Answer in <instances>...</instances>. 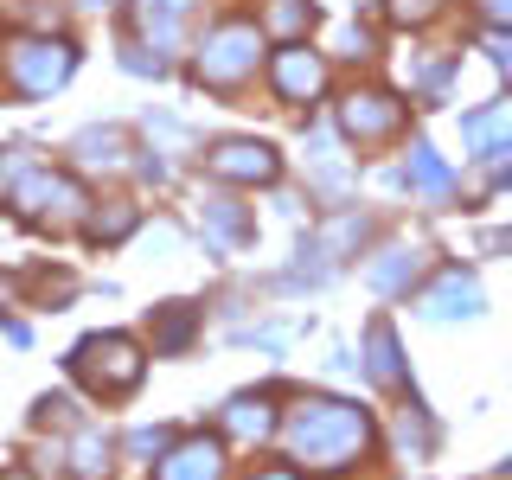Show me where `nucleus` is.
Instances as JSON below:
<instances>
[{"label":"nucleus","mask_w":512,"mask_h":480,"mask_svg":"<svg viewBox=\"0 0 512 480\" xmlns=\"http://www.w3.org/2000/svg\"><path fill=\"white\" fill-rule=\"evenodd\" d=\"M269 77H276L282 103H314V96L327 90V64H320L308 45H282L276 64H269Z\"/></svg>","instance_id":"8"},{"label":"nucleus","mask_w":512,"mask_h":480,"mask_svg":"<svg viewBox=\"0 0 512 480\" xmlns=\"http://www.w3.org/2000/svg\"><path fill=\"white\" fill-rule=\"evenodd\" d=\"M436 7H442V0H391V20H404V26H423Z\"/></svg>","instance_id":"23"},{"label":"nucleus","mask_w":512,"mask_h":480,"mask_svg":"<svg viewBox=\"0 0 512 480\" xmlns=\"http://www.w3.org/2000/svg\"><path fill=\"white\" fill-rule=\"evenodd\" d=\"M205 167L218 173V180H231V186H269L282 173V160L269 141H218L212 154H205Z\"/></svg>","instance_id":"7"},{"label":"nucleus","mask_w":512,"mask_h":480,"mask_svg":"<svg viewBox=\"0 0 512 480\" xmlns=\"http://www.w3.org/2000/svg\"><path fill=\"white\" fill-rule=\"evenodd\" d=\"M148 372V359H141V346L128 340V333H90L84 346L71 352V378L84 384L90 397H128Z\"/></svg>","instance_id":"2"},{"label":"nucleus","mask_w":512,"mask_h":480,"mask_svg":"<svg viewBox=\"0 0 512 480\" xmlns=\"http://www.w3.org/2000/svg\"><path fill=\"white\" fill-rule=\"evenodd\" d=\"M212 231H218V237H231V244H237V237H250V218L237 212L231 199H218V205H212Z\"/></svg>","instance_id":"21"},{"label":"nucleus","mask_w":512,"mask_h":480,"mask_svg":"<svg viewBox=\"0 0 512 480\" xmlns=\"http://www.w3.org/2000/svg\"><path fill=\"white\" fill-rule=\"evenodd\" d=\"M269 429H276V416H269V397H237V404L224 410V436H237V442H263Z\"/></svg>","instance_id":"12"},{"label":"nucleus","mask_w":512,"mask_h":480,"mask_svg":"<svg viewBox=\"0 0 512 480\" xmlns=\"http://www.w3.org/2000/svg\"><path fill=\"white\" fill-rule=\"evenodd\" d=\"M410 173H416V180H423L429 192H436V199L448 192V167L436 160V148H429V141H416V148H410Z\"/></svg>","instance_id":"20"},{"label":"nucleus","mask_w":512,"mask_h":480,"mask_svg":"<svg viewBox=\"0 0 512 480\" xmlns=\"http://www.w3.org/2000/svg\"><path fill=\"white\" fill-rule=\"evenodd\" d=\"M71 148H77L84 167H122V135H116V128H84Z\"/></svg>","instance_id":"16"},{"label":"nucleus","mask_w":512,"mask_h":480,"mask_svg":"<svg viewBox=\"0 0 512 480\" xmlns=\"http://www.w3.org/2000/svg\"><path fill=\"white\" fill-rule=\"evenodd\" d=\"M192 333H199V314H192L186 301H173V308H160V320H154V352H180Z\"/></svg>","instance_id":"14"},{"label":"nucleus","mask_w":512,"mask_h":480,"mask_svg":"<svg viewBox=\"0 0 512 480\" xmlns=\"http://www.w3.org/2000/svg\"><path fill=\"white\" fill-rule=\"evenodd\" d=\"M340 128H346V141H391L404 128V103L384 90H352L340 103Z\"/></svg>","instance_id":"6"},{"label":"nucleus","mask_w":512,"mask_h":480,"mask_svg":"<svg viewBox=\"0 0 512 480\" xmlns=\"http://www.w3.org/2000/svg\"><path fill=\"white\" fill-rule=\"evenodd\" d=\"M487 173H493V186H512V141H506V148H493Z\"/></svg>","instance_id":"25"},{"label":"nucleus","mask_w":512,"mask_h":480,"mask_svg":"<svg viewBox=\"0 0 512 480\" xmlns=\"http://www.w3.org/2000/svg\"><path fill=\"white\" fill-rule=\"evenodd\" d=\"M167 442H173V429H135V436H128V455H167Z\"/></svg>","instance_id":"22"},{"label":"nucleus","mask_w":512,"mask_h":480,"mask_svg":"<svg viewBox=\"0 0 512 480\" xmlns=\"http://www.w3.org/2000/svg\"><path fill=\"white\" fill-rule=\"evenodd\" d=\"M365 372H372V384H384V391H404V365H397L391 320H372V327H365Z\"/></svg>","instance_id":"11"},{"label":"nucleus","mask_w":512,"mask_h":480,"mask_svg":"<svg viewBox=\"0 0 512 480\" xmlns=\"http://www.w3.org/2000/svg\"><path fill=\"white\" fill-rule=\"evenodd\" d=\"M71 64H77V52L64 39H13L7 45V77L26 96H52L71 77Z\"/></svg>","instance_id":"4"},{"label":"nucleus","mask_w":512,"mask_h":480,"mask_svg":"<svg viewBox=\"0 0 512 480\" xmlns=\"http://www.w3.org/2000/svg\"><path fill=\"white\" fill-rule=\"evenodd\" d=\"M13 205H20L26 218H52V224H64L84 205V192H77L64 173H45V167H26L20 180H13Z\"/></svg>","instance_id":"5"},{"label":"nucleus","mask_w":512,"mask_h":480,"mask_svg":"<svg viewBox=\"0 0 512 480\" xmlns=\"http://www.w3.org/2000/svg\"><path fill=\"white\" fill-rule=\"evenodd\" d=\"M416 269H423V250L397 244V250H384L378 263H372V288H378V295H397V288L416 282Z\"/></svg>","instance_id":"13"},{"label":"nucleus","mask_w":512,"mask_h":480,"mask_svg":"<svg viewBox=\"0 0 512 480\" xmlns=\"http://www.w3.org/2000/svg\"><path fill=\"white\" fill-rule=\"evenodd\" d=\"M7 295H13V282H7V276H0V308H7Z\"/></svg>","instance_id":"28"},{"label":"nucleus","mask_w":512,"mask_h":480,"mask_svg":"<svg viewBox=\"0 0 512 480\" xmlns=\"http://www.w3.org/2000/svg\"><path fill=\"white\" fill-rule=\"evenodd\" d=\"M71 468L96 480V474H109V436H96V429H84V436L71 442Z\"/></svg>","instance_id":"17"},{"label":"nucleus","mask_w":512,"mask_h":480,"mask_svg":"<svg viewBox=\"0 0 512 480\" xmlns=\"http://www.w3.org/2000/svg\"><path fill=\"white\" fill-rule=\"evenodd\" d=\"M423 314L429 320H455V314H480V282L461 276V269H442L436 295H423Z\"/></svg>","instance_id":"10"},{"label":"nucleus","mask_w":512,"mask_h":480,"mask_svg":"<svg viewBox=\"0 0 512 480\" xmlns=\"http://www.w3.org/2000/svg\"><path fill=\"white\" fill-rule=\"evenodd\" d=\"M308 26H314V7H308V0H269V13H263V32H276V39H288V45H295Z\"/></svg>","instance_id":"15"},{"label":"nucleus","mask_w":512,"mask_h":480,"mask_svg":"<svg viewBox=\"0 0 512 480\" xmlns=\"http://www.w3.org/2000/svg\"><path fill=\"white\" fill-rule=\"evenodd\" d=\"M461 135H468V148H487L493 135H512V103H500V109H480V116H468V122H461Z\"/></svg>","instance_id":"19"},{"label":"nucleus","mask_w":512,"mask_h":480,"mask_svg":"<svg viewBox=\"0 0 512 480\" xmlns=\"http://www.w3.org/2000/svg\"><path fill=\"white\" fill-rule=\"evenodd\" d=\"M154 480H224V448L212 436H192V442H180V448L160 455Z\"/></svg>","instance_id":"9"},{"label":"nucleus","mask_w":512,"mask_h":480,"mask_svg":"<svg viewBox=\"0 0 512 480\" xmlns=\"http://www.w3.org/2000/svg\"><path fill=\"white\" fill-rule=\"evenodd\" d=\"M282 436H288V455H295L301 468L340 474L372 448V416L359 404H340V397H308V404L288 416Z\"/></svg>","instance_id":"1"},{"label":"nucleus","mask_w":512,"mask_h":480,"mask_svg":"<svg viewBox=\"0 0 512 480\" xmlns=\"http://www.w3.org/2000/svg\"><path fill=\"white\" fill-rule=\"evenodd\" d=\"M135 231V205L128 199H109V212H90V237L96 244H116V237Z\"/></svg>","instance_id":"18"},{"label":"nucleus","mask_w":512,"mask_h":480,"mask_svg":"<svg viewBox=\"0 0 512 480\" xmlns=\"http://www.w3.org/2000/svg\"><path fill=\"white\" fill-rule=\"evenodd\" d=\"M0 480H32V474H0Z\"/></svg>","instance_id":"29"},{"label":"nucleus","mask_w":512,"mask_h":480,"mask_svg":"<svg viewBox=\"0 0 512 480\" xmlns=\"http://www.w3.org/2000/svg\"><path fill=\"white\" fill-rule=\"evenodd\" d=\"M263 45H269V32L250 26V20H224V26H212V32H205V45H199V84H212V90L250 84L256 64H263Z\"/></svg>","instance_id":"3"},{"label":"nucleus","mask_w":512,"mask_h":480,"mask_svg":"<svg viewBox=\"0 0 512 480\" xmlns=\"http://www.w3.org/2000/svg\"><path fill=\"white\" fill-rule=\"evenodd\" d=\"M487 52H493V64L512 77V32H487Z\"/></svg>","instance_id":"24"},{"label":"nucleus","mask_w":512,"mask_h":480,"mask_svg":"<svg viewBox=\"0 0 512 480\" xmlns=\"http://www.w3.org/2000/svg\"><path fill=\"white\" fill-rule=\"evenodd\" d=\"M474 7H480V13H487V20H493V26H512V0H474Z\"/></svg>","instance_id":"26"},{"label":"nucleus","mask_w":512,"mask_h":480,"mask_svg":"<svg viewBox=\"0 0 512 480\" xmlns=\"http://www.w3.org/2000/svg\"><path fill=\"white\" fill-rule=\"evenodd\" d=\"M250 480H301L295 468H263V474H250Z\"/></svg>","instance_id":"27"}]
</instances>
